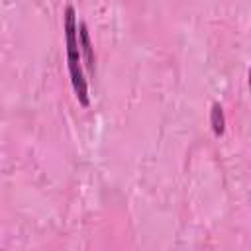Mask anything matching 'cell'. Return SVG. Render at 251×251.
Returning a JSON list of instances; mask_svg holds the SVG:
<instances>
[{
    "label": "cell",
    "mask_w": 251,
    "mask_h": 251,
    "mask_svg": "<svg viewBox=\"0 0 251 251\" xmlns=\"http://www.w3.org/2000/svg\"><path fill=\"white\" fill-rule=\"evenodd\" d=\"M78 47L84 55V61H86V67L90 73H94V67H96V59H94V51H92V43H90V35H88V29H86V24L80 22L78 24Z\"/></svg>",
    "instance_id": "7a4b0ae2"
},
{
    "label": "cell",
    "mask_w": 251,
    "mask_h": 251,
    "mask_svg": "<svg viewBox=\"0 0 251 251\" xmlns=\"http://www.w3.org/2000/svg\"><path fill=\"white\" fill-rule=\"evenodd\" d=\"M63 29H65V45H67V65H69V75L71 82L76 94V100L82 106H88V82L82 75L80 67V47H78V25H76V14L73 6L65 8V20H63Z\"/></svg>",
    "instance_id": "6da1fadb"
},
{
    "label": "cell",
    "mask_w": 251,
    "mask_h": 251,
    "mask_svg": "<svg viewBox=\"0 0 251 251\" xmlns=\"http://www.w3.org/2000/svg\"><path fill=\"white\" fill-rule=\"evenodd\" d=\"M210 124H212V129L216 135H222L224 129H226V118H224V110L220 106V102H214L212 104V110H210Z\"/></svg>",
    "instance_id": "3957f363"
}]
</instances>
